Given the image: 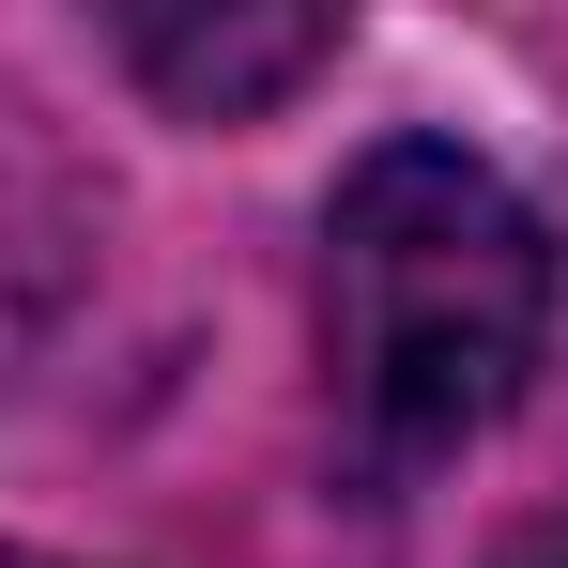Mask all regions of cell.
<instances>
[{
    "label": "cell",
    "mask_w": 568,
    "mask_h": 568,
    "mask_svg": "<svg viewBox=\"0 0 568 568\" xmlns=\"http://www.w3.org/2000/svg\"><path fill=\"white\" fill-rule=\"evenodd\" d=\"M491 568H568V507H554V523H523V538H507Z\"/></svg>",
    "instance_id": "cell-4"
},
{
    "label": "cell",
    "mask_w": 568,
    "mask_h": 568,
    "mask_svg": "<svg viewBox=\"0 0 568 568\" xmlns=\"http://www.w3.org/2000/svg\"><path fill=\"white\" fill-rule=\"evenodd\" d=\"M108 47L170 123H262L338 62V16L323 0H139V16H108Z\"/></svg>",
    "instance_id": "cell-2"
},
{
    "label": "cell",
    "mask_w": 568,
    "mask_h": 568,
    "mask_svg": "<svg viewBox=\"0 0 568 568\" xmlns=\"http://www.w3.org/2000/svg\"><path fill=\"white\" fill-rule=\"evenodd\" d=\"M0 568H62V554H0Z\"/></svg>",
    "instance_id": "cell-5"
},
{
    "label": "cell",
    "mask_w": 568,
    "mask_h": 568,
    "mask_svg": "<svg viewBox=\"0 0 568 568\" xmlns=\"http://www.w3.org/2000/svg\"><path fill=\"white\" fill-rule=\"evenodd\" d=\"M78 262H93V246H78V215H62L47 185H16V170H0V399H16V384H31V354L62 338Z\"/></svg>",
    "instance_id": "cell-3"
},
{
    "label": "cell",
    "mask_w": 568,
    "mask_h": 568,
    "mask_svg": "<svg viewBox=\"0 0 568 568\" xmlns=\"http://www.w3.org/2000/svg\"><path fill=\"white\" fill-rule=\"evenodd\" d=\"M554 354V231L462 139H369L323 200V369L338 415L446 462L476 446Z\"/></svg>",
    "instance_id": "cell-1"
}]
</instances>
